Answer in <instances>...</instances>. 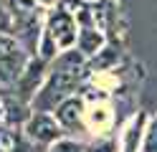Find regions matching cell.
I'll return each instance as SVG.
<instances>
[{
	"instance_id": "1",
	"label": "cell",
	"mask_w": 157,
	"mask_h": 152,
	"mask_svg": "<svg viewBox=\"0 0 157 152\" xmlns=\"http://www.w3.org/2000/svg\"><path fill=\"white\" fill-rule=\"evenodd\" d=\"M84 53L81 51H63L53 64V71L48 74L46 84L33 96L36 111H56L68 96H74V89L84 76Z\"/></svg>"
},
{
	"instance_id": "2",
	"label": "cell",
	"mask_w": 157,
	"mask_h": 152,
	"mask_svg": "<svg viewBox=\"0 0 157 152\" xmlns=\"http://www.w3.org/2000/svg\"><path fill=\"white\" fill-rule=\"evenodd\" d=\"M25 66H28L25 51L18 46L13 38L0 33V81H5V84L18 81L23 76Z\"/></svg>"
},
{
	"instance_id": "3",
	"label": "cell",
	"mask_w": 157,
	"mask_h": 152,
	"mask_svg": "<svg viewBox=\"0 0 157 152\" xmlns=\"http://www.w3.org/2000/svg\"><path fill=\"white\" fill-rule=\"evenodd\" d=\"M61 124L48 111H33L25 122V137L36 145H53L61 139Z\"/></svg>"
},
{
	"instance_id": "4",
	"label": "cell",
	"mask_w": 157,
	"mask_h": 152,
	"mask_svg": "<svg viewBox=\"0 0 157 152\" xmlns=\"http://www.w3.org/2000/svg\"><path fill=\"white\" fill-rule=\"evenodd\" d=\"M46 36L56 43V48H71L76 41H78V30H76V20L68 10H56L48 20V28H46Z\"/></svg>"
},
{
	"instance_id": "5",
	"label": "cell",
	"mask_w": 157,
	"mask_h": 152,
	"mask_svg": "<svg viewBox=\"0 0 157 152\" xmlns=\"http://www.w3.org/2000/svg\"><path fill=\"white\" fill-rule=\"evenodd\" d=\"M81 114H84V101L78 96H68L56 109V119H58L61 127H78L81 124Z\"/></svg>"
},
{
	"instance_id": "6",
	"label": "cell",
	"mask_w": 157,
	"mask_h": 152,
	"mask_svg": "<svg viewBox=\"0 0 157 152\" xmlns=\"http://www.w3.org/2000/svg\"><path fill=\"white\" fill-rule=\"evenodd\" d=\"M76 43H78V51L84 53V58H89V56L101 53V48H104V36H101V30L84 25L81 30H78V41H76Z\"/></svg>"
},
{
	"instance_id": "7",
	"label": "cell",
	"mask_w": 157,
	"mask_h": 152,
	"mask_svg": "<svg viewBox=\"0 0 157 152\" xmlns=\"http://www.w3.org/2000/svg\"><path fill=\"white\" fill-rule=\"evenodd\" d=\"M41 68H43V58H38V61H28V66H25V71H23V76L18 79V84H21V89H23V96H28L31 91H36L38 81H41Z\"/></svg>"
},
{
	"instance_id": "8",
	"label": "cell",
	"mask_w": 157,
	"mask_h": 152,
	"mask_svg": "<svg viewBox=\"0 0 157 152\" xmlns=\"http://www.w3.org/2000/svg\"><path fill=\"white\" fill-rule=\"evenodd\" d=\"M23 150V139L18 132L0 127V152H21Z\"/></svg>"
},
{
	"instance_id": "9",
	"label": "cell",
	"mask_w": 157,
	"mask_h": 152,
	"mask_svg": "<svg viewBox=\"0 0 157 152\" xmlns=\"http://www.w3.org/2000/svg\"><path fill=\"white\" fill-rule=\"evenodd\" d=\"M142 127H144V114H140L132 122L129 132H127V139H124V152H137V147H140V137H142Z\"/></svg>"
},
{
	"instance_id": "10",
	"label": "cell",
	"mask_w": 157,
	"mask_h": 152,
	"mask_svg": "<svg viewBox=\"0 0 157 152\" xmlns=\"http://www.w3.org/2000/svg\"><path fill=\"white\" fill-rule=\"evenodd\" d=\"M48 152H86V147L81 145V142H76V139H58L53 142L51 147H48Z\"/></svg>"
},
{
	"instance_id": "11",
	"label": "cell",
	"mask_w": 157,
	"mask_h": 152,
	"mask_svg": "<svg viewBox=\"0 0 157 152\" xmlns=\"http://www.w3.org/2000/svg\"><path fill=\"white\" fill-rule=\"evenodd\" d=\"M142 152H157V122L150 127V132H144V145Z\"/></svg>"
},
{
	"instance_id": "12",
	"label": "cell",
	"mask_w": 157,
	"mask_h": 152,
	"mask_svg": "<svg viewBox=\"0 0 157 152\" xmlns=\"http://www.w3.org/2000/svg\"><path fill=\"white\" fill-rule=\"evenodd\" d=\"M86 152H114V142H99V145L89 147Z\"/></svg>"
},
{
	"instance_id": "13",
	"label": "cell",
	"mask_w": 157,
	"mask_h": 152,
	"mask_svg": "<svg viewBox=\"0 0 157 152\" xmlns=\"http://www.w3.org/2000/svg\"><path fill=\"white\" fill-rule=\"evenodd\" d=\"M41 3H43V5H51V3H56V0H41Z\"/></svg>"
}]
</instances>
